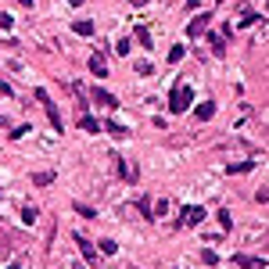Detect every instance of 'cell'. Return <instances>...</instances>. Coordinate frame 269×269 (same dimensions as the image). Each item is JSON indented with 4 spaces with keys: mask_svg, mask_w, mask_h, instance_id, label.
<instances>
[{
    "mask_svg": "<svg viewBox=\"0 0 269 269\" xmlns=\"http://www.w3.org/2000/svg\"><path fill=\"white\" fill-rule=\"evenodd\" d=\"M190 104H194V90H190L187 83H180V86L169 94V111H172V115H183Z\"/></svg>",
    "mask_w": 269,
    "mask_h": 269,
    "instance_id": "obj_1",
    "label": "cell"
},
{
    "mask_svg": "<svg viewBox=\"0 0 269 269\" xmlns=\"http://www.w3.org/2000/svg\"><path fill=\"white\" fill-rule=\"evenodd\" d=\"M36 101H40V104L47 108V119H51L54 133H65V122H61V111H58V104H51V97H47L43 90H36Z\"/></svg>",
    "mask_w": 269,
    "mask_h": 269,
    "instance_id": "obj_2",
    "label": "cell"
},
{
    "mask_svg": "<svg viewBox=\"0 0 269 269\" xmlns=\"http://www.w3.org/2000/svg\"><path fill=\"white\" fill-rule=\"evenodd\" d=\"M201 219H205V208H201V205H183V208H180V226L194 230V226H201Z\"/></svg>",
    "mask_w": 269,
    "mask_h": 269,
    "instance_id": "obj_3",
    "label": "cell"
},
{
    "mask_svg": "<svg viewBox=\"0 0 269 269\" xmlns=\"http://www.w3.org/2000/svg\"><path fill=\"white\" fill-rule=\"evenodd\" d=\"M208 25H212V15H194V18L187 22V36H190V40H198V36L208 32Z\"/></svg>",
    "mask_w": 269,
    "mask_h": 269,
    "instance_id": "obj_4",
    "label": "cell"
},
{
    "mask_svg": "<svg viewBox=\"0 0 269 269\" xmlns=\"http://www.w3.org/2000/svg\"><path fill=\"white\" fill-rule=\"evenodd\" d=\"M72 241L79 244V251H83V262H86V265H97V248H94V244H90V241H86L83 234H75Z\"/></svg>",
    "mask_w": 269,
    "mask_h": 269,
    "instance_id": "obj_5",
    "label": "cell"
},
{
    "mask_svg": "<svg viewBox=\"0 0 269 269\" xmlns=\"http://www.w3.org/2000/svg\"><path fill=\"white\" fill-rule=\"evenodd\" d=\"M90 97H94V104H101V108H108V111L119 108V101H115L108 90H101V86H94V94H90Z\"/></svg>",
    "mask_w": 269,
    "mask_h": 269,
    "instance_id": "obj_6",
    "label": "cell"
},
{
    "mask_svg": "<svg viewBox=\"0 0 269 269\" xmlns=\"http://www.w3.org/2000/svg\"><path fill=\"white\" fill-rule=\"evenodd\" d=\"M234 262L241 269H265V258H255V255H234Z\"/></svg>",
    "mask_w": 269,
    "mask_h": 269,
    "instance_id": "obj_7",
    "label": "cell"
},
{
    "mask_svg": "<svg viewBox=\"0 0 269 269\" xmlns=\"http://www.w3.org/2000/svg\"><path fill=\"white\" fill-rule=\"evenodd\" d=\"M212 115H215V104H212V101H201V104L194 108V119H198V122H208Z\"/></svg>",
    "mask_w": 269,
    "mask_h": 269,
    "instance_id": "obj_8",
    "label": "cell"
},
{
    "mask_svg": "<svg viewBox=\"0 0 269 269\" xmlns=\"http://www.w3.org/2000/svg\"><path fill=\"white\" fill-rule=\"evenodd\" d=\"M133 36H137V43H140V47H147V51H155V47H151L155 40H151V29H147V25H137V32H133Z\"/></svg>",
    "mask_w": 269,
    "mask_h": 269,
    "instance_id": "obj_9",
    "label": "cell"
},
{
    "mask_svg": "<svg viewBox=\"0 0 269 269\" xmlns=\"http://www.w3.org/2000/svg\"><path fill=\"white\" fill-rule=\"evenodd\" d=\"M72 29H75V36H94V22L90 18H75Z\"/></svg>",
    "mask_w": 269,
    "mask_h": 269,
    "instance_id": "obj_10",
    "label": "cell"
},
{
    "mask_svg": "<svg viewBox=\"0 0 269 269\" xmlns=\"http://www.w3.org/2000/svg\"><path fill=\"white\" fill-rule=\"evenodd\" d=\"M104 129H108V133H111V137H115V140H122V137H126V133H129V129H126V126H122V122H115V119H108V122H104Z\"/></svg>",
    "mask_w": 269,
    "mask_h": 269,
    "instance_id": "obj_11",
    "label": "cell"
},
{
    "mask_svg": "<svg viewBox=\"0 0 269 269\" xmlns=\"http://www.w3.org/2000/svg\"><path fill=\"white\" fill-rule=\"evenodd\" d=\"M90 72H94V75H108V61H104L101 54H94V58H90Z\"/></svg>",
    "mask_w": 269,
    "mask_h": 269,
    "instance_id": "obj_12",
    "label": "cell"
},
{
    "mask_svg": "<svg viewBox=\"0 0 269 269\" xmlns=\"http://www.w3.org/2000/svg\"><path fill=\"white\" fill-rule=\"evenodd\" d=\"M208 47H212V54H215V58H222V54H226V47H222V36H215V32H208Z\"/></svg>",
    "mask_w": 269,
    "mask_h": 269,
    "instance_id": "obj_13",
    "label": "cell"
},
{
    "mask_svg": "<svg viewBox=\"0 0 269 269\" xmlns=\"http://www.w3.org/2000/svg\"><path fill=\"white\" fill-rule=\"evenodd\" d=\"M79 126H83L86 133H101V122L94 119V115H79Z\"/></svg>",
    "mask_w": 269,
    "mask_h": 269,
    "instance_id": "obj_14",
    "label": "cell"
},
{
    "mask_svg": "<svg viewBox=\"0 0 269 269\" xmlns=\"http://www.w3.org/2000/svg\"><path fill=\"white\" fill-rule=\"evenodd\" d=\"M115 162H119V176H126V180H137V169H133L126 158H115Z\"/></svg>",
    "mask_w": 269,
    "mask_h": 269,
    "instance_id": "obj_15",
    "label": "cell"
},
{
    "mask_svg": "<svg viewBox=\"0 0 269 269\" xmlns=\"http://www.w3.org/2000/svg\"><path fill=\"white\" fill-rule=\"evenodd\" d=\"M215 219H219V226H222V234H230V230H234V219H230V212H226V208H219V215H215Z\"/></svg>",
    "mask_w": 269,
    "mask_h": 269,
    "instance_id": "obj_16",
    "label": "cell"
},
{
    "mask_svg": "<svg viewBox=\"0 0 269 269\" xmlns=\"http://www.w3.org/2000/svg\"><path fill=\"white\" fill-rule=\"evenodd\" d=\"M248 169H251V162H230V165H226V172H230V176H237V172H248Z\"/></svg>",
    "mask_w": 269,
    "mask_h": 269,
    "instance_id": "obj_17",
    "label": "cell"
},
{
    "mask_svg": "<svg viewBox=\"0 0 269 269\" xmlns=\"http://www.w3.org/2000/svg\"><path fill=\"white\" fill-rule=\"evenodd\" d=\"M72 208H75V212H79V215H83V219H97V212H94V208H90V205H83V201H75V205H72Z\"/></svg>",
    "mask_w": 269,
    "mask_h": 269,
    "instance_id": "obj_18",
    "label": "cell"
},
{
    "mask_svg": "<svg viewBox=\"0 0 269 269\" xmlns=\"http://www.w3.org/2000/svg\"><path fill=\"white\" fill-rule=\"evenodd\" d=\"M36 219H40V215H36V208H32V205H25V208H22V222H25V226H32Z\"/></svg>",
    "mask_w": 269,
    "mask_h": 269,
    "instance_id": "obj_19",
    "label": "cell"
},
{
    "mask_svg": "<svg viewBox=\"0 0 269 269\" xmlns=\"http://www.w3.org/2000/svg\"><path fill=\"white\" fill-rule=\"evenodd\" d=\"M255 22H258V15H251V11H244V15H241V22H237V29H251Z\"/></svg>",
    "mask_w": 269,
    "mask_h": 269,
    "instance_id": "obj_20",
    "label": "cell"
},
{
    "mask_svg": "<svg viewBox=\"0 0 269 269\" xmlns=\"http://www.w3.org/2000/svg\"><path fill=\"white\" fill-rule=\"evenodd\" d=\"M115 51H119V54L126 58V54L133 51V40H129V36H122V40H119V43H115Z\"/></svg>",
    "mask_w": 269,
    "mask_h": 269,
    "instance_id": "obj_21",
    "label": "cell"
},
{
    "mask_svg": "<svg viewBox=\"0 0 269 269\" xmlns=\"http://www.w3.org/2000/svg\"><path fill=\"white\" fill-rule=\"evenodd\" d=\"M32 183H36V187H47V183H54V172H36Z\"/></svg>",
    "mask_w": 269,
    "mask_h": 269,
    "instance_id": "obj_22",
    "label": "cell"
},
{
    "mask_svg": "<svg viewBox=\"0 0 269 269\" xmlns=\"http://www.w3.org/2000/svg\"><path fill=\"white\" fill-rule=\"evenodd\" d=\"M183 54H187V47H183V43H180V47H172V51H169V65H180V58H183Z\"/></svg>",
    "mask_w": 269,
    "mask_h": 269,
    "instance_id": "obj_23",
    "label": "cell"
},
{
    "mask_svg": "<svg viewBox=\"0 0 269 269\" xmlns=\"http://www.w3.org/2000/svg\"><path fill=\"white\" fill-rule=\"evenodd\" d=\"M97 248H101V255H115V251H119V244H115V241H101Z\"/></svg>",
    "mask_w": 269,
    "mask_h": 269,
    "instance_id": "obj_24",
    "label": "cell"
},
{
    "mask_svg": "<svg viewBox=\"0 0 269 269\" xmlns=\"http://www.w3.org/2000/svg\"><path fill=\"white\" fill-rule=\"evenodd\" d=\"M140 212H144V219H155V212H151V201H147V198H140Z\"/></svg>",
    "mask_w": 269,
    "mask_h": 269,
    "instance_id": "obj_25",
    "label": "cell"
},
{
    "mask_svg": "<svg viewBox=\"0 0 269 269\" xmlns=\"http://www.w3.org/2000/svg\"><path fill=\"white\" fill-rule=\"evenodd\" d=\"M155 68H151V61H137V75H151Z\"/></svg>",
    "mask_w": 269,
    "mask_h": 269,
    "instance_id": "obj_26",
    "label": "cell"
},
{
    "mask_svg": "<svg viewBox=\"0 0 269 269\" xmlns=\"http://www.w3.org/2000/svg\"><path fill=\"white\" fill-rule=\"evenodd\" d=\"M11 25H15V18L8 11H0V29H11Z\"/></svg>",
    "mask_w": 269,
    "mask_h": 269,
    "instance_id": "obj_27",
    "label": "cell"
},
{
    "mask_svg": "<svg viewBox=\"0 0 269 269\" xmlns=\"http://www.w3.org/2000/svg\"><path fill=\"white\" fill-rule=\"evenodd\" d=\"M201 258H205V262H208V265H215V262H219V255H215V251H212V248H208V251H205V255H201Z\"/></svg>",
    "mask_w": 269,
    "mask_h": 269,
    "instance_id": "obj_28",
    "label": "cell"
},
{
    "mask_svg": "<svg viewBox=\"0 0 269 269\" xmlns=\"http://www.w3.org/2000/svg\"><path fill=\"white\" fill-rule=\"evenodd\" d=\"M68 4H72V8H83V4H86V0H68Z\"/></svg>",
    "mask_w": 269,
    "mask_h": 269,
    "instance_id": "obj_29",
    "label": "cell"
},
{
    "mask_svg": "<svg viewBox=\"0 0 269 269\" xmlns=\"http://www.w3.org/2000/svg\"><path fill=\"white\" fill-rule=\"evenodd\" d=\"M133 4H137V8H147V4H151V0H133Z\"/></svg>",
    "mask_w": 269,
    "mask_h": 269,
    "instance_id": "obj_30",
    "label": "cell"
},
{
    "mask_svg": "<svg viewBox=\"0 0 269 269\" xmlns=\"http://www.w3.org/2000/svg\"><path fill=\"white\" fill-rule=\"evenodd\" d=\"M72 269H90V265H86V262H75V265H72Z\"/></svg>",
    "mask_w": 269,
    "mask_h": 269,
    "instance_id": "obj_31",
    "label": "cell"
},
{
    "mask_svg": "<svg viewBox=\"0 0 269 269\" xmlns=\"http://www.w3.org/2000/svg\"><path fill=\"white\" fill-rule=\"evenodd\" d=\"M18 4H22V8H32V0H18Z\"/></svg>",
    "mask_w": 269,
    "mask_h": 269,
    "instance_id": "obj_32",
    "label": "cell"
},
{
    "mask_svg": "<svg viewBox=\"0 0 269 269\" xmlns=\"http://www.w3.org/2000/svg\"><path fill=\"white\" fill-rule=\"evenodd\" d=\"M4 269H18V262H11V265H4Z\"/></svg>",
    "mask_w": 269,
    "mask_h": 269,
    "instance_id": "obj_33",
    "label": "cell"
}]
</instances>
